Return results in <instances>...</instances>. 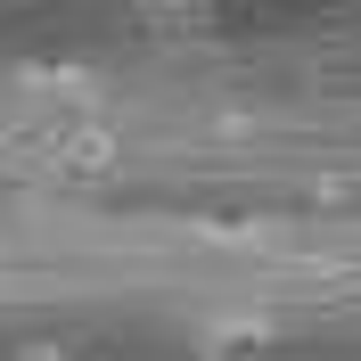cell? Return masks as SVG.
<instances>
[{
  "label": "cell",
  "instance_id": "1",
  "mask_svg": "<svg viewBox=\"0 0 361 361\" xmlns=\"http://www.w3.org/2000/svg\"><path fill=\"white\" fill-rule=\"evenodd\" d=\"M0 148L17 164H33V173H49V180H107L123 164V132L90 99H42L33 115H17L0 132Z\"/></svg>",
  "mask_w": 361,
  "mask_h": 361
},
{
  "label": "cell",
  "instance_id": "2",
  "mask_svg": "<svg viewBox=\"0 0 361 361\" xmlns=\"http://www.w3.org/2000/svg\"><path fill=\"white\" fill-rule=\"evenodd\" d=\"M132 8H157V17H189V8H205V0H132Z\"/></svg>",
  "mask_w": 361,
  "mask_h": 361
}]
</instances>
